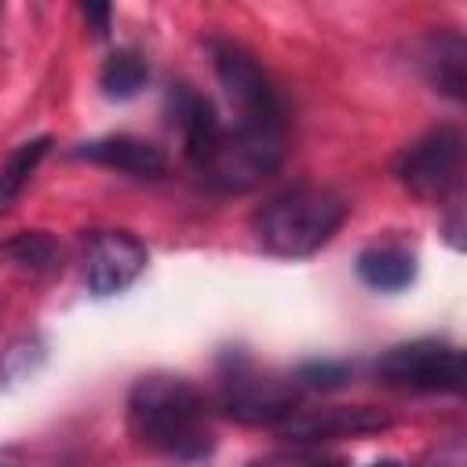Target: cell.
Segmentation results:
<instances>
[{"label": "cell", "mask_w": 467, "mask_h": 467, "mask_svg": "<svg viewBox=\"0 0 467 467\" xmlns=\"http://www.w3.org/2000/svg\"><path fill=\"white\" fill-rule=\"evenodd\" d=\"M350 372H354L350 361H339V358H306V361L296 365L292 383L299 390H321L325 394V390L347 387L350 383Z\"/></svg>", "instance_id": "e0dca14e"}, {"label": "cell", "mask_w": 467, "mask_h": 467, "mask_svg": "<svg viewBox=\"0 0 467 467\" xmlns=\"http://www.w3.org/2000/svg\"><path fill=\"white\" fill-rule=\"evenodd\" d=\"M150 252L131 230H95L84 241V285L95 299H109L139 281Z\"/></svg>", "instance_id": "ba28073f"}, {"label": "cell", "mask_w": 467, "mask_h": 467, "mask_svg": "<svg viewBox=\"0 0 467 467\" xmlns=\"http://www.w3.org/2000/svg\"><path fill=\"white\" fill-rule=\"evenodd\" d=\"M372 376L387 387L460 394L463 390V350L449 339H409L387 347L372 361Z\"/></svg>", "instance_id": "5b68a950"}, {"label": "cell", "mask_w": 467, "mask_h": 467, "mask_svg": "<svg viewBox=\"0 0 467 467\" xmlns=\"http://www.w3.org/2000/svg\"><path fill=\"white\" fill-rule=\"evenodd\" d=\"M215 409L244 427H281L299 409V387L274 372H263L244 350L219 354Z\"/></svg>", "instance_id": "3957f363"}, {"label": "cell", "mask_w": 467, "mask_h": 467, "mask_svg": "<svg viewBox=\"0 0 467 467\" xmlns=\"http://www.w3.org/2000/svg\"><path fill=\"white\" fill-rule=\"evenodd\" d=\"M347 223V201L321 186H288L263 201L252 215V234L277 259H306L321 252Z\"/></svg>", "instance_id": "7a4b0ae2"}, {"label": "cell", "mask_w": 467, "mask_h": 467, "mask_svg": "<svg viewBox=\"0 0 467 467\" xmlns=\"http://www.w3.org/2000/svg\"><path fill=\"white\" fill-rule=\"evenodd\" d=\"M390 427V416L372 405H321V409H296L277 434L292 445H321L336 438H365Z\"/></svg>", "instance_id": "9c48e42d"}, {"label": "cell", "mask_w": 467, "mask_h": 467, "mask_svg": "<svg viewBox=\"0 0 467 467\" xmlns=\"http://www.w3.org/2000/svg\"><path fill=\"white\" fill-rule=\"evenodd\" d=\"M354 270L372 292H401L416 281V255L405 244H368L358 252Z\"/></svg>", "instance_id": "4fadbf2b"}, {"label": "cell", "mask_w": 467, "mask_h": 467, "mask_svg": "<svg viewBox=\"0 0 467 467\" xmlns=\"http://www.w3.org/2000/svg\"><path fill=\"white\" fill-rule=\"evenodd\" d=\"M0 255L11 259L18 270L29 274H51L62 266V248L47 230H22L11 241L0 244Z\"/></svg>", "instance_id": "9a60e30c"}, {"label": "cell", "mask_w": 467, "mask_h": 467, "mask_svg": "<svg viewBox=\"0 0 467 467\" xmlns=\"http://www.w3.org/2000/svg\"><path fill=\"white\" fill-rule=\"evenodd\" d=\"M204 47H208L212 69H215L226 99L237 109V124L285 135L288 102H285L277 80L266 73V66L234 36H208Z\"/></svg>", "instance_id": "277c9868"}, {"label": "cell", "mask_w": 467, "mask_h": 467, "mask_svg": "<svg viewBox=\"0 0 467 467\" xmlns=\"http://www.w3.org/2000/svg\"><path fill=\"white\" fill-rule=\"evenodd\" d=\"M146 80H150V66H146V58H142L135 47H117V51H109V58H106L102 69H99V88H102V95H106V99H117V102L135 99V95L146 88Z\"/></svg>", "instance_id": "5bb4252c"}, {"label": "cell", "mask_w": 467, "mask_h": 467, "mask_svg": "<svg viewBox=\"0 0 467 467\" xmlns=\"http://www.w3.org/2000/svg\"><path fill=\"white\" fill-rule=\"evenodd\" d=\"M124 416L131 438L150 452L190 463L204 460L215 449L212 401L197 383L182 376H139L128 390Z\"/></svg>", "instance_id": "6da1fadb"}, {"label": "cell", "mask_w": 467, "mask_h": 467, "mask_svg": "<svg viewBox=\"0 0 467 467\" xmlns=\"http://www.w3.org/2000/svg\"><path fill=\"white\" fill-rule=\"evenodd\" d=\"M80 15H84L88 29H91L99 40H102V36H109V18H113V7H109V4L88 0V4H80Z\"/></svg>", "instance_id": "ac0fdd59"}, {"label": "cell", "mask_w": 467, "mask_h": 467, "mask_svg": "<svg viewBox=\"0 0 467 467\" xmlns=\"http://www.w3.org/2000/svg\"><path fill=\"white\" fill-rule=\"evenodd\" d=\"M168 113H171V120H175V128H179V135H182V153H186V161L201 171L204 161L215 153L223 131H226L219 109L212 106L208 95L193 91L190 84H171V91H168Z\"/></svg>", "instance_id": "30bf717a"}, {"label": "cell", "mask_w": 467, "mask_h": 467, "mask_svg": "<svg viewBox=\"0 0 467 467\" xmlns=\"http://www.w3.org/2000/svg\"><path fill=\"white\" fill-rule=\"evenodd\" d=\"M252 467H263V463H252Z\"/></svg>", "instance_id": "ffe728a7"}, {"label": "cell", "mask_w": 467, "mask_h": 467, "mask_svg": "<svg viewBox=\"0 0 467 467\" xmlns=\"http://www.w3.org/2000/svg\"><path fill=\"white\" fill-rule=\"evenodd\" d=\"M412 62L420 77L445 99L463 102L467 99V40L456 29H431L416 40Z\"/></svg>", "instance_id": "8fae6325"}, {"label": "cell", "mask_w": 467, "mask_h": 467, "mask_svg": "<svg viewBox=\"0 0 467 467\" xmlns=\"http://www.w3.org/2000/svg\"><path fill=\"white\" fill-rule=\"evenodd\" d=\"M368 467H405L401 460H376V463H368Z\"/></svg>", "instance_id": "d6986e66"}, {"label": "cell", "mask_w": 467, "mask_h": 467, "mask_svg": "<svg viewBox=\"0 0 467 467\" xmlns=\"http://www.w3.org/2000/svg\"><path fill=\"white\" fill-rule=\"evenodd\" d=\"M47 150H51V139L40 135V139H29V142H22V146H15L7 153V161L0 164V208L11 204L22 193V186L29 182V175L36 171V164L47 157Z\"/></svg>", "instance_id": "2e32d148"}, {"label": "cell", "mask_w": 467, "mask_h": 467, "mask_svg": "<svg viewBox=\"0 0 467 467\" xmlns=\"http://www.w3.org/2000/svg\"><path fill=\"white\" fill-rule=\"evenodd\" d=\"M460 171H463V135L449 124L420 135L412 146L401 150L394 164L398 182L416 201H427V204L445 201L460 186Z\"/></svg>", "instance_id": "52a82bcc"}, {"label": "cell", "mask_w": 467, "mask_h": 467, "mask_svg": "<svg viewBox=\"0 0 467 467\" xmlns=\"http://www.w3.org/2000/svg\"><path fill=\"white\" fill-rule=\"evenodd\" d=\"M73 157L99 164V168H113L135 179H161L168 171V157L161 146L139 139V135H102V139H88L73 146Z\"/></svg>", "instance_id": "7c38bea8"}, {"label": "cell", "mask_w": 467, "mask_h": 467, "mask_svg": "<svg viewBox=\"0 0 467 467\" xmlns=\"http://www.w3.org/2000/svg\"><path fill=\"white\" fill-rule=\"evenodd\" d=\"M281 157H285V135L234 124L223 131L215 153L204 161L201 179L223 193H244L263 179H270L281 168Z\"/></svg>", "instance_id": "8992f818"}]
</instances>
